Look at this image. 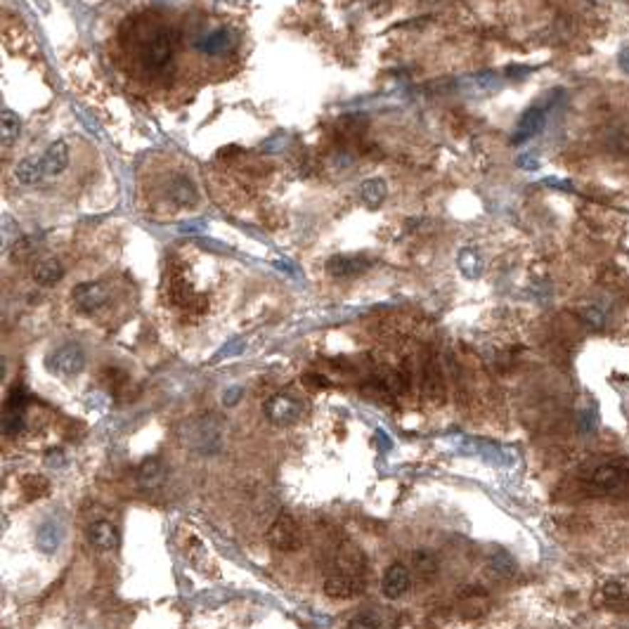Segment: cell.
Masks as SVG:
<instances>
[{
  "label": "cell",
  "instance_id": "obj_23",
  "mask_svg": "<svg viewBox=\"0 0 629 629\" xmlns=\"http://www.w3.org/2000/svg\"><path fill=\"white\" fill-rule=\"evenodd\" d=\"M21 132V118L12 112V109H5L3 118H0V140H3V147H10L14 140L19 137Z\"/></svg>",
  "mask_w": 629,
  "mask_h": 629
},
{
  "label": "cell",
  "instance_id": "obj_12",
  "mask_svg": "<svg viewBox=\"0 0 629 629\" xmlns=\"http://www.w3.org/2000/svg\"><path fill=\"white\" fill-rule=\"evenodd\" d=\"M410 584H412V575H410V571H407V566L393 563V566H388L386 575H383L381 587H383L386 598H400L405 591L410 589Z\"/></svg>",
  "mask_w": 629,
  "mask_h": 629
},
{
  "label": "cell",
  "instance_id": "obj_3",
  "mask_svg": "<svg viewBox=\"0 0 629 629\" xmlns=\"http://www.w3.org/2000/svg\"><path fill=\"white\" fill-rule=\"evenodd\" d=\"M263 412L275 426H291L303 417V405L291 395H272L268 402L263 405Z\"/></svg>",
  "mask_w": 629,
  "mask_h": 629
},
{
  "label": "cell",
  "instance_id": "obj_19",
  "mask_svg": "<svg viewBox=\"0 0 629 629\" xmlns=\"http://www.w3.org/2000/svg\"><path fill=\"white\" fill-rule=\"evenodd\" d=\"M62 277H64V265L59 263L57 258H46V261H41L33 270V279L41 286H55Z\"/></svg>",
  "mask_w": 629,
  "mask_h": 629
},
{
  "label": "cell",
  "instance_id": "obj_26",
  "mask_svg": "<svg viewBox=\"0 0 629 629\" xmlns=\"http://www.w3.org/2000/svg\"><path fill=\"white\" fill-rule=\"evenodd\" d=\"M459 268L466 277H478L480 275V258L473 249H464L459 254Z\"/></svg>",
  "mask_w": 629,
  "mask_h": 629
},
{
  "label": "cell",
  "instance_id": "obj_6",
  "mask_svg": "<svg viewBox=\"0 0 629 629\" xmlns=\"http://www.w3.org/2000/svg\"><path fill=\"white\" fill-rule=\"evenodd\" d=\"M71 298L78 310L83 313H95L109 301V288L102 282H83L71 291Z\"/></svg>",
  "mask_w": 629,
  "mask_h": 629
},
{
  "label": "cell",
  "instance_id": "obj_22",
  "mask_svg": "<svg viewBox=\"0 0 629 629\" xmlns=\"http://www.w3.org/2000/svg\"><path fill=\"white\" fill-rule=\"evenodd\" d=\"M137 480L145 487H157L164 480V466L159 459H145L142 466L137 469Z\"/></svg>",
  "mask_w": 629,
  "mask_h": 629
},
{
  "label": "cell",
  "instance_id": "obj_11",
  "mask_svg": "<svg viewBox=\"0 0 629 629\" xmlns=\"http://www.w3.org/2000/svg\"><path fill=\"white\" fill-rule=\"evenodd\" d=\"M64 542V525L57 518H48L46 523L38 525L36 530V546L43 553H55Z\"/></svg>",
  "mask_w": 629,
  "mask_h": 629
},
{
  "label": "cell",
  "instance_id": "obj_25",
  "mask_svg": "<svg viewBox=\"0 0 629 629\" xmlns=\"http://www.w3.org/2000/svg\"><path fill=\"white\" fill-rule=\"evenodd\" d=\"M426 393L431 400H442V379L435 362H428L426 367Z\"/></svg>",
  "mask_w": 629,
  "mask_h": 629
},
{
  "label": "cell",
  "instance_id": "obj_17",
  "mask_svg": "<svg viewBox=\"0 0 629 629\" xmlns=\"http://www.w3.org/2000/svg\"><path fill=\"white\" fill-rule=\"evenodd\" d=\"M14 177L21 184H38L46 180V166H43V157H26L14 166Z\"/></svg>",
  "mask_w": 629,
  "mask_h": 629
},
{
  "label": "cell",
  "instance_id": "obj_9",
  "mask_svg": "<svg viewBox=\"0 0 629 629\" xmlns=\"http://www.w3.org/2000/svg\"><path fill=\"white\" fill-rule=\"evenodd\" d=\"M544 123H546V112H544L542 107H530V109H525L523 116L518 118L516 135H514L511 142H514V145L528 142L530 137H535L537 132L544 128Z\"/></svg>",
  "mask_w": 629,
  "mask_h": 629
},
{
  "label": "cell",
  "instance_id": "obj_5",
  "mask_svg": "<svg viewBox=\"0 0 629 629\" xmlns=\"http://www.w3.org/2000/svg\"><path fill=\"white\" fill-rule=\"evenodd\" d=\"M50 367H53L57 374H64V376L80 374L85 367L83 348L78 343H66L62 348H57V350L50 355Z\"/></svg>",
  "mask_w": 629,
  "mask_h": 629
},
{
  "label": "cell",
  "instance_id": "obj_31",
  "mask_svg": "<svg viewBox=\"0 0 629 629\" xmlns=\"http://www.w3.org/2000/svg\"><path fill=\"white\" fill-rule=\"evenodd\" d=\"M618 64H620V69H623L625 73H629V48H623V50H620Z\"/></svg>",
  "mask_w": 629,
  "mask_h": 629
},
{
  "label": "cell",
  "instance_id": "obj_28",
  "mask_svg": "<svg viewBox=\"0 0 629 629\" xmlns=\"http://www.w3.org/2000/svg\"><path fill=\"white\" fill-rule=\"evenodd\" d=\"M348 629H381V623L376 620L374 615H369V613H365V615H358L350 620V625H348Z\"/></svg>",
  "mask_w": 629,
  "mask_h": 629
},
{
  "label": "cell",
  "instance_id": "obj_14",
  "mask_svg": "<svg viewBox=\"0 0 629 629\" xmlns=\"http://www.w3.org/2000/svg\"><path fill=\"white\" fill-rule=\"evenodd\" d=\"M43 166H46V177H57L69 166V145L64 140H57L43 152Z\"/></svg>",
  "mask_w": 629,
  "mask_h": 629
},
{
  "label": "cell",
  "instance_id": "obj_2",
  "mask_svg": "<svg viewBox=\"0 0 629 629\" xmlns=\"http://www.w3.org/2000/svg\"><path fill=\"white\" fill-rule=\"evenodd\" d=\"M268 542L272 549L284 551V553L298 549L301 546V528H298V523L293 521V516L282 514L275 518V523H272L268 530Z\"/></svg>",
  "mask_w": 629,
  "mask_h": 629
},
{
  "label": "cell",
  "instance_id": "obj_29",
  "mask_svg": "<svg viewBox=\"0 0 629 629\" xmlns=\"http://www.w3.org/2000/svg\"><path fill=\"white\" fill-rule=\"evenodd\" d=\"M518 168H523V171H537L539 168V161L535 157H530V154H521V157L516 159Z\"/></svg>",
  "mask_w": 629,
  "mask_h": 629
},
{
  "label": "cell",
  "instance_id": "obj_20",
  "mask_svg": "<svg viewBox=\"0 0 629 629\" xmlns=\"http://www.w3.org/2000/svg\"><path fill=\"white\" fill-rule=\"evenodd\" d=\"M412 568L414 573H417V577H421V580H433L435 575H438V556H435L433 551H426V549H419L412 553Z\"/></svg>",
  "mask_w": 629,
  "mask_h": 629
},
{
  "label": "cell",
  "instance_id": "obj_4",
  "mask_svg": "<svg viewBox=\"0 0 629 629\" xmlns=\"http://www.w3.org/2000/svg\"><path fill=\"white\" fill-rule=\"evenodd\" d=\"M365 589H367V582L362 580L360 575H353V573H334L324 580V594L329 598H336V601L355 598L365 594Z\"/></svg>",
  "mask_w": 629,
  "mask_h": 629
},
{
  "label": "cell",
  "instance_id": "obj_15",
  "mask_svg": "<svg viewBox=\"0 0 629 629\" xmlns=\"http://www.w3.org/2000/svg\"><path fill=\"white\" fill-rule=\"evenodd\" d=\"M88 539H90V544L95 546L98 551L102 553H109L116 549L118 544V532L112 523L107 521H98L93 523L90 528H88Z\"/></svg>",
  "mask_w": 629,
  "mask_h": 629
},
{
  "label": "cell",
  "instance_id": "obj_8",
  "mask_svg": "<svg viewBox=\"0 0 629 629\" xmlns=\"http://www.w3.org/2000/svg\"><path fill=\"white\" fill-rule=\"evenodd\" d=\"M589 485L594 490L601 492H615L627 483V473L615 464H598L594 471L589 473Z\"/></svg>",
  "mask_w": 629,
  "mask_h": 629
},
{
  "label": "cell",
  "instance_id": "obj_13",
  "mask_svg": "<svg viewBox=\"0 0 629 629\" xmlns=\"http://www.w3.org/2000/svg\"><path fill=\"white\" fill-rule=\"evenodd\" d=\"M168 199L177 209H189L199 202V192L187 175H175L171 180V187H168Z\"/></svg>",
  "mask_w": 629,
  "mask_h": 629
},
{
  "label": "cell",
  "instance_id": "obj_10",
  "mask_svg": "<svg viewBox=\"0 0 629 629\" xmlns=\"http://www.w3.org/2000/svg\"><path fill=\"white\" fill-rule=\"evenodd\" d=\"M369 265L372 263H369L365 256H334V258H329L327 272L336 279H348V277L362 275Z\"/></svg>",
  "mask_w": 629,
  "mask_h": 629
},
{
  "label": "cell",
  "instance_id": "obj_27",
  "mask_svg": "<svg viewBox=\"0 0 629 629\" xmlns=\"http://www.w3.org/2000/svg\"><path fill=\"white\" fill-rule=\"evenodd\" d=\"M603 598H605V601H608L610 605H618V603L627 601V598H629V591H627L620 582H608V584H605V587H603Z\"/></svg>",
  "mask_w": 629,
  "mask_h": 629
},
{
  "label": "cell",
  "instance_id": "obj_7",
  "mask_svg": "<svg viewBox=\"0 0 629 629\" xmlns=\"http://www.w3.org/2000/svg\"><path fill=\"white\" fill-rule=\"evenodd\" d=\"M24 410H26V397L24 390L14 388L10 395H7L5 402V414H3V433L5 435H19L24 431Z\"/></svg>",
  "mask_w": 629,
  "mask_h": 629
},
{
  "label": "cell",
  "instance_id": "obj_32",
  "mask_svg": "<svg viewBox=\"0 0 629 629\" xmlns=\"http://www.w3.org/2000/svg\"><path fill=\"white\" fill-rule=\"evenodd\" d=\"M236 397H239V390H236V388L227 390V393H225V405H234L232 400H236Z\"/></svg>",
  "mask_w": 629,
  "mask_h": 629
},
{
  "label": "cell",
  "instance_id": "obj_18",
  "mask_svg": "<svg viewBox=\"0 0 629 629\" xmlns=\"http://www.w3.org/2000/svg\"><path fill=\"white\" fill-rule=\"evenodd\" d=\"M388 197V184L381 177H369L360 184V202L367 206V209H379V206L386 202Z\"/></svg>",
  "mask_w": 629,
  "mask_h": 629
},
{
  "label": "cell",
  "instance_id": "obj_24",
  "mask_svg": "<svg viewBox=\"0 0 629 629\" xmlns=\"http://www.w3.org/2000/svg\"><path fill=\"white\" fill-rule=\"evenodd\" d=\"M19 487H21V492L26 494V499H41L50 492V483L43 476H36V473L21 478Z\"/></svg>",
  "mask_w": 629,
  "mask_h": 629
},
{
  "label": "cell",
  "instance_id": "obj_1",
  "mask_svg": "<svg viewBox=\"0 0 629 629\" xmlns=\"http://www.w3.org/2000/svg\"><path fill=\"white\" fill-rule=\"evenodd\" d=\"M177 36L173 28L168 26H157L154 31L142 41L140 48V62L147 71H159L173 59Z\"/></svg>",
  "mask_w": 629,
  "mask_h": 629
},
{
  "label": "cell",
  "instance_id": "obj_21",
  "mask_svg": "<svg viewBox=\"0 0 629 629\" xmlns=\"http://www.w3.org/2000/svg\"><path fill=\"white\" fill-rule=\"evenodd\" d=\"M487 573H490V577H494V580H511L516 575V561L509 556L506 551H497L487 561Z\"/></svg>",
  "mask_w": 629,
  "mask_h": 629
},
{
  "label": "cell",
  "instance_id": "obj_30",
  "mask_svg": "<svg viewBox=\"0 0 629 629\" xmlns=\"http://www.w3.org/2000/svg\"><path fill=\"white\" fill-rule=\"evenodd\" d=\"M31 249H33V244H31V239H26V236L14 241V256H26Z\"/></svg>",
  "mask_w": 629,
  "mask_h": 629
},
{
  "label": "cell",
  "instance_id": "obj_16",
  "mask_svg": "<svg viewBox=\"0 0 629 629\" xmlns=\"http://www.w3.org/2000/svg\"><path fill=\"white\" fill-rule=\"evenodd\" d=\"M232 43H234L232 31H227V28H216V31L204 33L202 38H197L194 48L202 55H220V53H225Z\"/></svg>",
  "mask_w": 629,
  "mask_h": 629
}]
</instances>
